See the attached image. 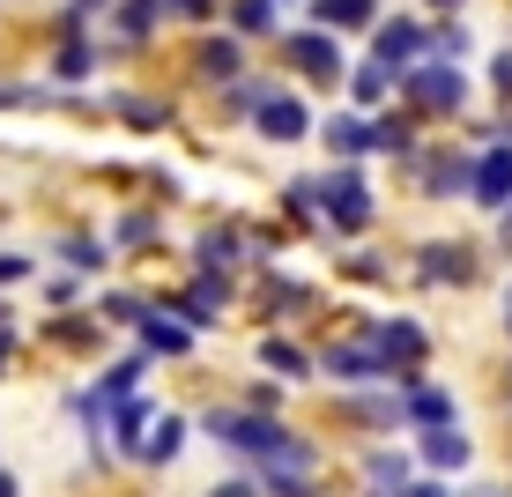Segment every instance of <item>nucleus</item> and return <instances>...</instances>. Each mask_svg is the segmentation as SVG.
<instances>
[{
  "instance_id": "f257e3e1",
  "label": "nucleus",
  "mask_w": 512,
  "mask_h": 497,
  "mask_svg": "<svg viewBox=\"0 0 512 497\" xmlns=\"http://www.w3.org/2000/svg\"><path fill=\"white\" fill-rule=\"evenodd\" d=\"M201 431L216 438V446H231L238 460H253V475H260V468L320 475V446H312L290 416H253V408H231V401H223V408H208V416H201Z\"/></svg>"
},
{
  "instance_id": "f03ea898",
  "label": "nucleus",
  "mask_w": 512,
  "mask_h": 497,
  "mask_svg": "<svg viewBox=\"0 0 512 497\" xmlns=\"http://www.w3.org/2000/svg\"><path fill=\"white\" fill-rule=\"evenodd\" d=\"M312 193H320V230H334V238H357V230H372V216H379V201H372V186H364L357 164L320 171Z\"/></svg>"
},
{
  "instance_id": "7ed1b4c3",
  "label": "nucleus",
  "mask_w": 512,
  "mask_h": 497,
  "mask_svg": "<svg viewBox=\"0 0 512 497\" xmlns=\"http://www.w3.org/2000/svg\"><path fill=\"white\" fill-rule=\"evenodd\" d=\"M372 342H379V357H386V386H416L423 371H431V327L409 312H394V319H372Z\"/></svg>"
},
{
  "instance_id": "20e7f679",
  "label": "nucleus",
  "mask_w": 512,
  "mask_h": 497,
  "mask_svg": "<svg viewBox=\"0 0 512 497\" xmlns=\"http://www.w3.org/2000/svg\"><path fill=\"white\" fill-rule=\"evenodd\" d=\"M312 364H320V379H334L349 394V386H386V357L372 334H334L327 349H312Z\"/></svg>"
},
{
  "instance_id": "39448f33",
  "label": "nucleus",
  "mask_w": 512,
  "mask_h": 497,
  "mask_svg": "<svg viewBox=\"0 0 512 497\" xmlns=\"http://www.w3.org/2000/svg\"><path fill=\"white\" fill-rule=\"evenodd\" d=\"M401 97H409V112H461L468 104V82H461V67L453 60H423V67H409L401 75Z\"/></svg>"
},
{
  "instance_id": "423d86ee",
  "label": "nucleus",
  "mask_w": 512,
  "mask_h": 497,
  "mask_svg": "<svg viewBox=\"0 0 512 497\" xmlns=\"http://www.w3.org/2000/svg\"><path fill=\"white\" fill-rule=\"evenodd\" d=\"M483 275V260H475V245L468 238H431V245H416V282H431V290H468V282Z\"/></svg>"
},
{
  "instance_id": "0eeeda50",
  "label": "nucleus",
  "mask_w": 512,
  "mask_h": 497,
  "mask_svg": "<svg viewBox=\"0 0 512 497\" xmlns=\"http://www.w3.org/2000/svg\"><path fill=\"white\" fill-rule=\"evenodd\" d=\"M468 201L483 208V216H505V208H512V141H490V149L475 156Z\"/></svg>"
},
{
  "instance_id": "6e6552de",
  "label": "nucleus",
  "mask_w": 512,
  "mask_h": 497,
  "mask_svg": "<svg viewBox=\"0 0 512 497\" xmlns=\"http://www.w3.org/2000/svg\"><path fill=\"white\" fill-rule=\"evenodd\" d=\"M245 260H253V238H245L238 223H208L201 238H193V275H238Z\"/></svg>"
},
{
  "instance_id": "1a4fd4ad",
  "label": "nucleus",
  "mask_w": 512,
  "mask_h": 497,
  "mask_svg": "<svg viewBox=\"0 0 512 497\" xmlns=\"http://www.w3.org/2000/svg\"><path fill=\"white\" fill-rule=\"evenodd\" d=\"M334 423H349V431H401V394L349 386V394H334Z\"/></svg>"
},
{
  "instance_id": "9d476101",
  "label": "nucleus",
  "mask_w": 512,
  "mask_h": 497,
  "mask_svg": "<svg viewBox=\"0 0 512 497\" xmlns=\"http://www.w3.org/2000/svg\"><path fill=\"white\" fill-rule=\"evenodd\" d=\"M475 460V438L461 431V423H446V431H416V468L423 475H438V483H453Z\"/></svg>"
},
{
  "instance_id": "9b49d317",
  "label": "nucleus",
  "mask_w": 512,
  "mask_h": 497,
  "mask_svg": "<svg viewBox=\"0 0 512 497\" xmlns=\"http://www.w3.org/2000/svg\"><path fill=\"white\" fill-rule=\"evenodd\" d=\"M193 342H201V334H193L186 319L156 312V305H149V319H141V327H134V349H141V357H149V364H179V357H193Z\"/></svg>"
},
{
  "instance_id": "f8f14e48",
  "label": "nucleus",
  "mask_w": 512,
  "mask_h": 497,
  "mask_svg": "<svg viewBox=\"0 0 512 497\" xmlns=\"http://www.w3.org/2000/svg\"><path fill=\"white\" fill-rule=\"evenodd\" d=\"M282 60H290L297 75H312V82H342V45H334L327 30H290V38H282Z\"/></svg>"
},
{
  "instance_id": "ddd939ff",
  "label": "nucleus",
  "mask_w": 512,
  "mask_h": 497,
  "mask_svg": "<svg viewBox=\"0 0 512 497\" xmlns=\"http://www.w3.org/2000/svg\"><path fill=\"white\" fill-rule=\"evenodd\" d=\"M401 423L409 431H446V423H461V401L438 379H416V386H401Z\"/></svg>"
},
{
  "instance_id": "4468645a",
  "label": "nucleus",
  "mask_w": 512,
  "mask_h": 497,
  "mask_svg": "<svg viewBox=\"0 0 512 497\" xmlns=\"http://www.w3.org/2000/svg\"><path fill=\"white\" fill-rule=\"evenodd\" d=\"M423 52H431V30H423V23H379V38H372V60H379L394 82L409 75Z\"/></svg>"
},
{
  "instance_id": "2eb2a0df",
  "label": "nucleus",
  "mask_w": 512,
  "mask_h": 497,
  "mask_svg": "<svg viewBox=\"0 0 512 497\" xmlns=\"http://www.w3.org/2000/svg\"><path fill=\"white\" fill-rule=\"evenodd\" d=\"M364 497H401L416 483V453H401V446H364Z\"/></svg>"
},
{
  "instance_id": "dca6fc26",
  "label": "nucleus",
  "mask_w": 512,
  "mask_h": 497,
  "mask_svg": "<svg viewBox=\"0 0 512 497\" xmlns=\"http://www.w3.org/2000/svg\"><path fill=\"white\" fill-rule=\"evenodd\" d=\"M260 371H268L275 386H305V379H320V364H312V349L305 342H290V334H260Z\"/></svg>"
},
{
  "instance_id": "f3484780",
  "label": "nucleus",
  "mask_w": 512,
  "mask_h": 497,
  "mask_svg": "<svg viewBox=\"0 0 512 497\" xmlns=\"http://www.w3.org/2000/svg\"><path fill=\"white\" fill-rule=\"evenodd\" d=\"M156 416H164V408H156L149 394H127V401L112 408V416H104V438H112V446L127 453V460H134V453H141V438H149V423H156Z\"/></svg>"
},
{
  "instance_id": "a211bd4d",
  "label": "nucleus",
  "mask_w": 512,
  "mask_h": 497,
  "mask_svg": "<svg viewBox=\"0 0 512 497\" xmlns=\"http://www.w3.org/2000/svg\"><path fill=\"white\" fill-rule=\"evenodd\" d=\"M186 438H193V416H179V408H164V416L149 423V438H141V468H171V460L186 453Z\"/></svg>"
},
{
  "instance_id": "6ab92c4d",
  "label": "nucleus",
  "mask_w": 512,
  "mask_h": 497,
  "mask_svg": "<svg viewBox=\"0 0 512 497\" xmlns=\"http://www.w3.org/2000/svg\"><path fill=\"white\" fill-rule=\"evenodd\" d=\"M416 171H423V193H431V201H453V193H468V179H475V156L438 149V156H416Z\"/></svg>"
},
{
  "instance_id": "aec40b11",
  "label": "nucleus",
  "mask_w": 512,
  "mask_h": 497,
  "mask_svg": "<svg viewBox=\"0 0 512 497\" xmlns=\"http://www.w3.org/2000/svg\"><path fill=\"white\" fill-rule=\"evenodd\" d=\"M38 342L45 349H104V319L97 312H52V319H38Z\"/></svg>"
},
{
  "instance_id": "412c9836",
  "label": "nucleus",
  "mask_w": 512,
  "mask_h": 497,
  "mask_svg": "<svg viewBox=\"0 0 512 497\" xmlns=\"http://www.w3.org/2000/svg\"><path fill=\"white\" fill-rule=\"evenodd\" d=\"M320 305V290H312V282H297V275H260V312L268 319H297V312H312Z\"/></svg>"
},
{
  "instance_id": "4be33fe9",
  "label": "nucleus",
  "mask_w": 512,
  "mask_h": 497,
  "mask_svg": "<svg viewBox=\"0 0 512 497\" xmlns=\"http://www.w3.org/2000/svg\"><path fill=\"white\" fill-rule=\"evenodd\" d=\"M52 260H60L67 275H82V282H90V275L112 268V245L90 238V230H67V238H52Z\"/></svg>"
},
{
  "instance_id": "5701e85b",
  "label": "nucleus",
  "mask_w": 512,
  "mask_h": 497,
  "mask_svg": "<svg viewBox=\"0 0 512 497\" xmlns=\"http://www.w3.org/2000/svg\"><path fill=\"white\" fill-rule=\"evenodd\" d=\"M253 119H260V134H268V141H305V134H312V112H305L297 97H275V90L260 97Z\"/></svg>"
},
{
  "instance_id": "b1692460",
  "label": "nucleus",
  "mask_w": 512,
  "mask_h": 497,
  "mask_svg": "<svg viewBox=\"0 0 512 497\" xmlns=\"http://www.w3.org/2000/svg\"><path fill=\"white\" fill-rule=\"evenodd\" d=\"M320 134H327L334 164H357V156H372V119H357V112H334Z\"/></svg>"
},
{
  "instance_id": "393cba45",
  "label": "nucleus",
  "mask_w": 512,
  "mask_h": 497,
  "mask_svg": "<svg viewBox=\"0 0 512 497\" xmlns=\"http://www.w3.org/2000/svg\"><path fill=\"white\" fill-rule=\"evenodd\" d=\"M156 238H164V216H156V208H127V216L112 223V238H104V245H112V253H149Z\"/></svg>"
},
{
  "instance_id": "a878e982",
  "label": "nucleus",
  "mask_w": 512,
  "mask_h": 497,
  "mask_svg": "<svg viewBox=\"0 0 512 497\" xmlns=\"http://www.w3.org/2000/svg\"><path fill=\"white\" fill-rule=\"evenodd\" d=\"M372 156H416V112H379L372 119Z\"/></svg>"
},
{
  "instance_id": "bb28decb",
  "label": "nucleus",
  "mask_w": 512,
  "mask_h": 497,
  "mask_svg": "<svg viewBox=\"0 0 512 497\" xmlns=\"http://www.w3.org/2000/svg\"><path fill=\"white\" fill-rule=\"evenodd\" d=\"M253 483H260V497H327L320 475H297V468H260Z\"/></svg>"
},
{
  "instance_id": "cd10ccee",
  "label": "nucleus",
  "mask_w": 512,
  "mask_h": 497,
  "mask_svg": "<svg viewBox=\"0 0 512 497\" xmlns=\"http://www.w3.org/2000/svg\"><path fill=\"white\" fill-rule=\"evenodd\" d=\"M97 319H104V327H141V319H149V297H141V290H104Z\"/></svg>"
},
{
  "instance_id": "c85d7f7f",
  "label": "nucleus",
  "mask_w": 512,
  "mask_h": 497,
  "mask_svg": "<svg viewBox=\"0 0 512 497\" xmlns=\"http://www.w3.org/2000/svg\"><path fill=\"white\" fill-rule=\"evenodd\" d=\"M386 90H394V75H386V67H379V60H364V67H357V75H349V97H357V104H364V112H372V104H386Z\"/></svg>"
},
{
  "instance_id": "c756f323",
  "label": "nucleus",
  "mask_w": 512,
  "mask_h": 497,
  "mask_svg": "<svg viewBox=\"0 0 512 497\" xmlns=\"http://www.w3.org/2000/svg\"><path fill=\"white\" fill-rule=\"evenodd\" d=\"M372 15H379V0H320L327 30H357V23H372Z\"/></svg>"
},
{
  "instance_id": "7c9ffc66",
  "label": "nucleus",
  "mask_w": 512,
  "mask_h": 497,
  "mask_svg": "<svg viewBox=\"0 0 512 497\" xmlns=\"http://www.w3.org/2000/svg\"><path fill=\"white\" fill-rule=\"evenodd\" d=\"M90 67H97V45H82V38H67L60 52H52V75H60V82H82Z\"/></svg>"
},
{
  "instance_id": "2f4dec72",
  "label": "nucleus",
  "mask_w": 512,
  "mask_h": 497,
  "mask_svg": "<svg viewBox=\"0 0 512 497\" xmlns=\"http://www.w3.org/2000/svg\"><path fill=\"white\" fill-rule=\"evenodd\" d=\"M193 60H201V75H216V82H238V45H231V38H208L201 52H193Z\"/></svg>"
},
{
  "instance_id": "473e14b6",
  "label": "nucleus",
  "mask_w": 512,
  "mask_h": 497,
  "mask_svg": "<svg viewBox=\"0 0 512 497\" xmlns=\"http://www.w3.org/2000/svg\"><path fill=\"white\" fill-rule=\"evenodd\" d=\"M275 8H282V0H238L231 23L245 30V38H260V30H275Z\"/></svg>"
},
{
  "instance_id": "72a5a7b5",
  "label": "nucleus",
  "mask_w": 512,
  "mask_h": 497,
  "mask_svg": "<svg viewBox=\"0 0 512 497\" xmlns=\"http://www.w3.org/2000/svg\"><path fill=\"white\" fill-rule=\"evenodd\" d=\"M112 104H119V119H127V127H141V134H156V127L171 119L164 104H149V97H112Z\"/></svg>"
},
{
  "instance_id": "f704fd0d",
  "label": "nucleus",
  "mask_w": 512,
  "mask_h": 497,
  "mask_svg": "<svg viewBox=\"0 0 512 497\" xmlns=\"http://www.w3.org/2000/svg\"><path fill=\"white\" fill-rule=\"evenodd\" d=\"M38 297H45V312H75L82 305V275H52V282H38Z\"/></svg>"
},
{
  "instance_id": "c9c22d12",
  "label": "nucleus",
  "mask_w": 512,
  "mask_h": 497,
  "mask_svg": "<svg viewBox=\"0 0 512 497\" xmlns=\"http://www.w3.org/2000/svg\"><path fill=\"white\" fill-rule=\"evenodd\" d=\"M15 282H38V260H30V253H8V245H0V297H8Z\"/></svg>"
},
{
  "instance_id": "e433bc0d",
  "label": "nucleus",
  "mask_w": 512,
  "mask_h": 497,
  "mask_svg": "<svg viewBox=\"0 0 512 497\" xmlns=\"http://www.w3.org/2000/svg\"><path fill=\"white\" fill-rule=\"evenodd\" d=\"M342 268H349V275H357V282H386V275H394V268H386V260H379V253H349V260H342Z\"/></svg>"
},
{
  "instance_id": "4c0bfd02",
  "label": "nucleus",
  "mask_w": 512,
  "mask_h": 497,
  "mask_svg": "<svg viewBox=\"0 0 512 497\" xmlns=\"http://www.w3.org/2000/svg\"><path fill=\"white\" fill-rule=\"evenodd\" d=\"M201 497H260V483L253 475H223V483H208Z\"/></svg>"
},
{
  "instance_id": "58836bf2",
  "label": "nucleus",
  "mask_w": 512,
  "mask_h": 497,
  "mask_svg": "<svg viewBox=\"0 0 512 497\" xmlns=\"http://www.w3.org/2000/svg\"><path fill=\"white\" fill-rule=\"evenodd\" d=\"M15 357H23V327H0V379L15 371Z\"/></svg>"
},
{
  "instance_id": "ea45409f",
  "label": "nucleus",
  "mask_w": 512,
  "mask_h": 497,
  "mask_svg": "<svg viewBox=\"0 0 512 497\" xmlns=\"http://www.w3.org/2000/svg\"><path fill=\"white\" fill-rule=\"evenodd\" d=\"M23 104H52L45 90H0V112H23Z\"/></svg>"
},
{
  "instance_id": "a19ab883",
  "label": "nucleus",
  "mask_w": 512,
  "mask_h": 497,
  "mask_svg": "<svg viewBox=\"0 0 512 497\" xmlns=\"http://www.w3.org/2000/svg\"><path fill=\"white\" fill-rule=\"evenodd\" d=\"M490 82H498V97L512 104V52H498V60H490Z\"/></svg>"
},
{
  "instance_id": "79ce46f5",
  "label": "nucleus",
  "mask_w": 512,
  "mask_h": 497,
  "mask_svg": "<svg viewBox=\"0 0 512 497\" xmlns=\"http://www.w3.org/2000/svg\"><path fill=\"white\" fill-rule=\"evenodd\" d=\"M401 497H453V483H438V475H416V483L401 490Z\"/></svg>"
},
{
  "instance_id": "37998d69",
  "label": "nucleus",
  "mask_w": 512,
  "mask_h": 497,
  "mask_svg": "<svg viewBox=\"0 0 512 497\" xmlns=\"http://www.w3.org/2000/svg\"><path fill=\"white\" fill-rule=\"evenodd\" d=\"M0 497H23V483H15V468H0Z\"/></svg>"
},
{
  "instance_id": "c03bdc74",
  "label": "nucleus",
  "mask_w": 512,
  "mask_h": 497,
  "mask_svg": "<svg viewBox=\"0 0 512 497\" xmlns=\"http://www.w3.org/2000/svg\"><path fill=\"white\" fill-rule=\"evenodd\" d=\"M498 245H505V253H512V208H505V216H498Z\"/></svg>"
},
{
  "instance_id": "a18cd8bd",
  "label": "nucleus",
  "mask_w": 512,
  "mask_h": 497,
  "mask_svg": "<svg viewBox=\"0 0 512 497\" xmlns=\"http://www.w3.org/2000/svg\"><path fill=\"white\" fill-rule=\"evenodd\" d=\"M505 327H512V282H505Z\"/></svg>"
}]
</instances>
